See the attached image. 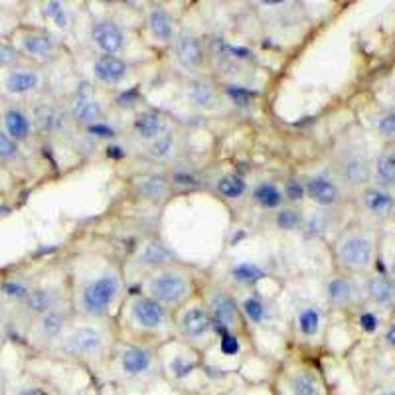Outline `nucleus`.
Listing matches in <instances>:
<instances>
[{"instance_id": "1", "label": "nucleus", "mask_w": 395, "mask_h": 395, "mask_svg": "<svg viewBox=\"0 0 395 395\" xmlns=\"http://www.w3.org/2000/svg\"><path fill=\"white\" fill-rule=\"evenodd\" d=\"M378 257V239L365 227H348L334 241V259L346 275L370 273Z\"/></svg>"}, {"instance_id": "2", "label": "nucleus", "mask_w": 395, "mask_h": 395, "mask_svg": "<svg viewBox=\"0 0 395 395\" xmlns=\"http://www.w3.org/2000/svg\"><path fill=\"white\" fill-rule=\"evenodd\" d=\"M123 283L115 271L101 273L93 279H87L78 291V308L85 316H105L119 299Z\"/></svg>"}, {"instance_id": "3", "label": "nucleus", "mask_w": 395, "mask_h": 395, "mask_svg": "<svg viewBox=\"0 0 395 395\" xmlns=\"http://www.w3.org/2000/svg\"><path fill=\"white\" fill-rule=\"evenodd\" d=\"M192 293V277L178 267L155 271L146 281V295L160 302L164 308L180 306Z\"/></svg>"}, {"instance_id": "4", "label": "nucleus", "mask_w": 395, "mask_h": 395, "mask_svg": "<svg viewBox=\"0 0 395 395\" xmlns=\"http://www.w3.org/2000/svg\"><path fill=\"white\" fill-rule=\"evenodd\" d=\"M336 174L350 188H365L372 182V160L360 148L342 150L336 160Z\"/></svg>"}, {"instance_id": "5", "label": "nucleus", "mask_w": 395, "mask_h": 395, "mask_svg": "<svg viewBox=\"0 0 395 395\" xmlns=\"http://www.w3.org/2000/svg\"><path fill=\"white\" fill-rule=\"evenodd\" d=\"M42 83H44V78L38 69L16 65L10 69H4V76L0 79V91L6 97L20 99V97L38 93Z\"/></svg>"}, {"instance_id": "6", "label": "nucleus", "mask_w": 395, "mask_h": 395, "mask_svg": "<svg viewBox=\"0 0 395 395\" xmlns=\"http://www.w3.org/2000/svg\"><path fill=\"white\" fill-rule=\"evenodd\" d=\"M205 311L212 318L214 330L220 332L221 336L232 332L239 324V304L237 300L225 293V291H214L207 299Z\"/></svg>"}, {"instance_id": "7", "label": "nucleus", "mask_w": 395, "mask_h": 395, "mask_svg": "<svg viewBox=\"0 0 395 395\" xmlns=\"http://www.w3.org/2000/svg\"><path fill=\"white\" fill-rule=\"evenodd\" d=\"M12 44L20 52V56L24 54L32 60H49L58 52L56 38L46 30H36V28H24L18 32Z\"/></svg>"}, {"instance_id": "8", "label": "nucleus", "mask_w": 395, "mask_h": 395, "mask_svg": "<svg viewBox=\"0 0 395 395\" xmlns=\"http://www.w3.org/2000/svg\"><path fill=\"white\" fill-rule=\"evenodd\" d=\"M362 297L376 311H394L395 308V281L383 273H370L360 286Z\"/></svg>"}, {"instance_id": "9", "label": "nucleus", "mask_w": 395, "mask_h": 395, "mask_svg": "<svg viewBox=\"0 0 395 395\" xmlns=\"http://www.w3.org/2000/svg\"><path fill=\"white\" fill-rule=\"evenodd\" d=\"M306 198L322 210L334 207L342 202V188L336 178L328 174H315L304 182Z\"/></svg>"}, {"instance_id": "10", "label": "nucleus", "mask_w": 395, "mask_h": 395, "mask_svg": "<svg viewBox=\"0 0 395 395\" xmlns=\"http://www.w3.org/2000/svg\"><path fill=\"white\" fill-rule=\"evenodd\" d=\"M324 295H326V302L332 308H338V311L354 306L362 297L360 284L354 281L352 275H346V273L330 277L324 284Z\"/></svg>"}, {"instance_id": "11", "label": "nucleus", "mask_w": 395, "mask_h": 395, "mask_svg": "<svg viewBox=\"0 0 395 395\" xmlns=\"http://www.w3.org/2000/svg\"><path fill=\"white\" fill-rule=\"evenodd\" d=\"M178 330L192 342L205 340L214 332V324L204 304H190L188 308H184L178 318Z\"/></svg>"}, {"instance_id": "12", "label": "nucleus", "mask_w": 395, "mask_h": 395, "mask_svg": "<svg viewBox=\"0 0 395 395\" xmlns=\"http://www.w3.org/2000/svg\"><path fill=\"white\" fill-rule=\"evenodd\" d=\"M131 316L137 322V326L144 330H160L166 324L168 313L160 302L150 299L148 295H141L131 302Z\"/></svg>"}, {"instance_id": "13", "label": "nucleus", "mask_w": 395, "mask_h": 395, "mask_svg": "<svg viewBox=\"0 0 395 395\" xmlns=\"http://www.w3.org/2000/svg\"><path fill=\"white\" fill-rule=\"evenodd\" d=\"M103 334L93 326H79L71 330L62 342V350L67 356H93L103 348Z\"/></svg>"}, {"instance_id": "14", "label": "nucleus", "mask_w": 395, "mask_h": 395, "mask_svg": "<svg viewBox=\"0 0 395 395\" xmlns=\"http://www.w3.org/2000/svg\"><path fill=\"white\" fill-rule=\"evenodd\" d=\"M91 38H93V44L99 47V52L103 56H115L126 44V34L123 30V26L117 24L115 20H109V18L95 22Z\"/></svg>"}, {"instance_id": "15", "label": "nucleus", "mask_w": 395, "mask_h": 395, "mask_svg": "<svg viewBox=\"0 0 395 395\" xmlns=\"http://www.w3.org/2000/svg\"><path fill=\"white\" fill-rule=\"evenodd\" d=\"M174 54H176V62L186 71H198L204 65V46L200 38H196L194 34H188V32L178 34L174 38Z\"/></svg>"}, {"instance_id": "16", "label": "nucleus", "mask_w": 395, "mask_h": 395, "mask_svg": "<svg viewBox=\"0 0 395 395\" xmlns=\"http://www.w3.org/2000/svg\"><path fill=\"white\" fill-rule=\"evenodd\" d=\"M2 131L18 144L30 141L34 135V119L20 105H8L2 111Z\"/></svg>"}, {"instance_id": "17", "label": "nucleus", "mask_w": 395, "mask_h": 395, "mask_svg": "<svg viewBox=\"0 0 395 395\" xmlns=\"http://www.w3.org/2000/svg\"><path fill=\"white\" fill-rule=\"evenodd\" d=\"M360 204H362L363 212L383 220V218H390L395 212V194L390 190L370 184L360 192Z\"/></svg>"}, {"instance_id": "18", "label": "nucleus", "mask_w": 395, "mask_h": 395, "mask_svg": "<svg viewBox=\"0 0 395 395\" xmlns=\"http://www.w3.org/2000/svg\"><path fill=\"white\" fill-rule=\"evenodd\" d=\"M71 117L76 119L79 125H95L101 121L103 117V109L99 105V101L95 99L91 89L87 85L79 87L78 93L74 97V105H71Z\"/></svg>"}, {"instance_id": "19", "label": "nucleus", "mask_w": 395, "mask_h": 395, "mask_svg": "<svg viewBox=\"0 0 395 395\" xmlns=\"http://www.w3.org/2000/svg\"><path fill=\"white\" fill-rule=\"evenodd\" d=\"M133 133L141 141L153 142L157 141L158 137H162L164 133H168V123H166L164 115L158 111H142L133 121Z\"/></svg>"}, {"instance_id": "20", "label": "nucleus", "mask_w": 395, "mask_h": 395, "mask_svg": "<svg viewBox=\"0 0 395 395\" xmlns=\"http://www.w3.org/2000/svg\"><path fill=\"white\" fill-rule=\"evenodd\" d=\"M374 186L390 190L395 194V146H387L372 162Z\"/></svg>"}, {"instance_id": "21", "label": "nucleus", "mask_w": 395, "mask_h": 395, "mask_svg": "<svg viewBox=\"0 0 395 395\" xmlns=\"http://www.w3.org/2000/svg\"><path fill=\"white\" fill-rule=\"evenodd\" d=\"M125 60H121L119 56H99L93 63V76L99 83L103 85H119L126 78Z\"/></svg>"}, {"instance_id": "22", "label": "nucleus", "mask_w": 395, "mask_h": 395, "mask_svg": "<svg viewBox=\"0 0 395 395\" xmlns=\"http://www.w3.org/2000/svg\"><path fill=\"white\" fill-rule=\"evenodd\" d=\"M153 363H155V352L148 350V348L133 346L125 350L123 356H121V368L131 378L144 376L146 372H150Z\"/></svg>"}, {"instance_id": "23", "label": "nucleus", "mask_w": 395, "mask_h": 395, "mask_svg": "<svg viewBox=\"0 0 395 395\" xmlns=\"http://www.w3.org/2000/svg\"><path fill=\"white\" fill-rule=\"evenodd\" d=\"M26 311L34 316H42L60 308V293L56 289H46V286H32L30 295L22 302Z\"/></svg>"}, {"instance_id": "24", "label": "nucleus", "mask_w": 395, "mask_h": 395, "mask_svg": "<svg viewBox=\"0 0 395 395\" xmlns=\"http://www.w3.org/2000/svg\"><path fill=\"white\" fill-rule=\"evenodd\" d=\"M67 328V313L63 308H54L46 315L38 316L36 334L40 340H58Z\"/></svg>"}, {"instance_id": "25", "label": "nucleus", "mask_w": 395, "mask_h": 395, "mask_svg": "<svg viewBox=\"0 0 395 395\" xmlns=\"http://www.w3.org/2000/svg\"><path fill=\"white\" fill-rule=\"evenodd\" d=\"M146 24H148V30L155 36V40L162 42V44H168L174 42L176 38V24H174V18L164 8H153L148 16H146Z\"/></svg>"}, {"instance_id": "26", "label": "nucleus", "mask_w": 395, "mask_h": 395, "mask_svg": "<svg viewBox=\"0 0 395 395\" xmlns=\"http://www.w3.org/2000/svg\"><path fill=\"white\" fill-rule=\"evenodd\" d=\"M174 253L162 243V241H148L144 247H142L141 255H139V265L144 269H158L170 267L172 263Z\"/></svg>"}, {"instance_id": "27", "label": "nucleus", "mask_w": 395, "mask_h": 395, "mask_svg": "<svg viewBox=\"0 0 395 395\" xmlns=\"http://www.w3.org/2000/svg\"><path fill=\"white\" fill-rule=\"evenodd\" d=\"M135 190L146 200H162L168 192V178L164 174H144L135 180Z\"/></svg>"}, {"instance_id": "28", "label": "nucleus", "mask_w": 395, "mask_h": 395, "mask_svg": "<svg viewBox=\"0 0 395 395\" xmlns=\"http://www.w3.org/2000/svg\"><path fill=\"white\" fill-rule=\"evenodd\" d=\"M253 202L261 210H281L284 204L283 188H279L273 182H261L257 184L251 194Z\"/></svg>"}, {"instance_id": "29", "label": "nucleus", "mask_w": 395, "mask_h": 395, "mask_svg": "<svg viewBox=\"0 0 395 395\" xmlns=\"http://www.w3.org/2000/svg\"><path fill=\"white\" fill-rule=\"evenodd\" d=\"M297 328L302 338H316L322 328V311L316 304L302 306L297 315Z\"/></svg>"}, {"instance_id": "30", "label": "nucleus", "mask_w": 395, "mask_h": 395, "mask_svg": "<svg viewBox=\"0 0 395 395\" xmlns=\"http://www.w3.org/2000/svg\"><path fill=\"white\" fill-rule=\"evenodd\" d=\"M190 103L196 107V109L207 111L216 105V89L214 85L207 81V79H196L192 81L188 89Z\"/></svg>"}, {"instance_id": "31", "label": "nucleus", "mask_w": 395, "mask_h": 395, "mask_svg": "<svg viewBox=\"0 0 395 395\" xmlns=\"http://www.w3.org/2000/svg\"><path fill=\"white\" fill-rule=\"evenodd\" d=\"M178 148V141H176V135L174 133H164L162 137H158L157 141L148 142L146 146V157L157 160V162H162V160H168L176 153Z\"/></svg>"}, {"instance_id": "32", "label": "nucleus", "mask_w": 395, "mask_h": 395, "mask_svg": "<svg viewBox=\"0 0 395 395\" xmlns=\"http://www.w3.org/2000/svg\"><path fill=\"white\" fill-rule=\"evenodd\" d=\"M289 385H291L293 395H320L318 379L315 378V374H311L306 370H300L297 374H293Z\"/></svg>"}, {"instance_id": "33", "label": "nucleus", "mask_w": 395, "mask_h": 395, "mask_svg": "<svg viewBox=\"0 0 395 395\" xmlns=\"http://www.w3.org/2000/svg\"><path fill=\"white\" fill-rule=\"evenodd\" d=\"M42 12H44L47 20H49L56 28H60V30H67L69 24H71V12H69V8H67L63 2H58V0L44 2Z\"/></svg>"}, {"instance_id": "34", "label": "nucleus", "mask_w": 395, "mask_h": 395, "mask_svg": "<svg viewBox=\"0 0 395 395\" xmlns=\"http://www.w3.org/2000/svg\"><path fill=\"white\" fill-rule=\"evenodd\" d=\"M214 49L227 62H243V60H251L253 58V52L249 47L232 44L227 40H216L214 42Z\"/></svg>"}, {"instance_id": "35", "label": "nucleus", "mask_w": 395, "mask_h": 395, "mask_svg": "<svg viewBox=\"0 0 395 395\" xmlns=\"http://www.w3.org/2000/svg\"><path fill=\"white\" fill-rule=\"evenodd\" d=\"M232 277H234L236 283L249 286V284L259 283L265 277V271H263V267L255 265V263L245 261V263H239V265L232 269Z\"/></svg>"}, {"instance_id": "36", "label": "nucleus", "mask_w": 395, "mask_h": 395, "mask_svg": "<svg viewBox=\"0 0 395 395\" xmlns=\"http://www.w3.org/2000/svg\"><path fill=\"white\" fill-rule=\"evenodd\" d=\"M32 284H28L26 281L18 279V277H10V279H4L0 283V295L6 297V299L16 300V302H24L26 297L30 295Z\"/></svg>"}, {"instance_id": "37", "label": "nucleus", "mask_w": 395, "mask_h": 395, "mask_svg": "<svg viewBox=\"0 0 395 395\" xmlns=\"http://www.w3.org/2000/svg\"><path fill=\"white\" fill-rule=\"evenodd\" d=\"M218 192L223 198H227V200H237V198H241L247 192V184L243 182V178L234 176V174H227V176L220 178Z\"/></svg>"}, {"instance_id": "38", "label": "nucleus", "mask_w": 395, "mask_h": 395, "mask_svg": "<svg viewBox=\"0 0 395 395\" xmlns=\"http://www.w3.org/2000/svg\"><path fill=\"white\" fill-rule=\"evenodd\" d=\"M34 126L42 128V131H56L62 126V115L54 107H38L32 115Z\"/></svg>"}, {"instance_id": "39", "label": "nucleus", "mask_w": 395, "mask_h": 395, "mask_svg": "<svg viewBox=\"0 0 395 395\" xmlns=\"http://www.w3.org/2000/svg\"><path fill=\"white\" fill-rule=\"evenodd\" d=\"M239 311L245 315L247 320H251L253 324H261L267 318V306L259 297H245L241 300Z\"/></svg>"}, {"instance_id": "40", "label": "nucleus", "mask_w": 395, "mask_h": 395, "mask_svg": "<svg viewBox=\"0 0 395 395\" xmlns=\"http://www.w3.org/2000/svg\"><path fill=\"white\" fill-rule=\"evenodd\" d=\"M302 220H304V216L295 207H281V210H277V216H275L277 227L283 232H293V229L302 227Z\"/></svg>"}, {"instance_id": "41", "label": "nucleus", "mask_w": 395, "mask_h": 395, "mask_svg": "<svg viewBox=\"0 0 395 395\" xmlns=\"http://www.w3.org/2000/svg\"><path fill=\"white\" fill-rule=\"evenodd\" d=\"M330 227V216L326 212H316L311 218L302 220V229L308 237L322 236Z\"/></svg>"}, {"instance_id": "42", "label": "nucleus", "mask_w": 395, "mask_h": 395, "mask_svg": "<svg viewBox=\"0 0 395 395\" xmlns=\"http://www.w3.org/2000/svg\"><path fill=\"white\" fill-rule=\"evenodd\" d=\"M22 157V153H20V144L14 141V139H10L4 131H2V126H0V162H4V164H14L18 162Z\"/></svg>"}, {"instance_id": "43", "label": "nucleus", "mask_w": 395, "mask_h": 395, "mask_svg": "<svg viewBox=\"0 0 395 395\" xmlns=\"http://www.w3.org/2000/svg\"><path fill=\"white\" fill-rule=\"evenodd\" d=\"M376 128H378L379 137L383 141L394 142L395 144V111H385L381 113L376 121Z\"/></svg>"}, {"instance_id": "44", "label": "nucleus", "mask_w": 395, "mask_h": 395, "mask_svg": "<svg viewBox=\"0 0 395 395\" xmlns=\"http://www.w3.org/2000/svg\"><path fill=\"white\" fill-rule=\"evenodd\" d=\"M225 95H227V99H229L234 105H237V107H247L253 101V97H255V93L249 91L247 87L236 85V83L225 85Z\"/></svg>"}, {"instance_id": "45", "label": "nucleus", "mask_w": 395, "mask_h": 395, "mask_svg": "<svg viewBox=\"0 0 395 395\" xmlns=\"http://www.w3.org/2000/svg\"><path fill=\"white\" fill-rule=\"evenodd\" d=\"M18 62H20V52L16 49L14 44L0 38V69L16 67Z\"/></svg>"}, {"instance_id": "46", "label": "nucleus", "mask_w": 395, "mask_h": 395, "mask_svg": "<svg viewBox=\"0 0 395 395\" xmlns=\"http://www.w3.org/2000/svg\"><path fill=\"white\" fill-rule=\"evenodd\" d=\"M283 196L284 200H289V202H293V204L300 202L302 198H306V194H304V182H300L297 178L286 180V184H284L283 188Z\"/></svg>"}, {"instance_id": "47", "label": "nucleus", "mask_w": 395, "mask_h": 395, "mask_svg": "<svg viewBox=\"0 0 395 395\" xmlns=\"http://www.w3.org/2000/svg\"><path fill=\"white\" fill-rule=\"evenodd\" d=\"M358 324L365 334H374L378 332L379 328V316L376 311H363L360 313V318H358Z\"/></svg>"}, {"instance_id": "48", "label": "nucleus", "mask_w": 395, "mask_h": 395, "mask_svg": "<svg viewBox=\"0 0 395 395\" xmlns=\"http://www.w3.org/2000/svg\"><path fill=\"white\" fill-rule=\"evenodd\" d=\"M87 128V133L89 135H93V137H99V139H111V137H115L117 133H115V128L107 123H103V121H99V123H95V125L85 126Z\"/></svg>"}, {"instance_id": "49", "label": "nucleus", "mask_w": 395, "mask_h": 395, "mask_svg": "<svg viewBox=\"0 0 395 395\" xmlns=\"http://www.w3.org/2000/svg\"><path fill=\"white\" fill-rule=\"evenodd\" d=\"M237 350H239V344H237L236 336H234L232 332L223 334V336H221V352L227 354V356H234Z\"/></svg>"}, {"instance_id": "50", "label": "nucleus", "mask_w": 395, "mask_h": 395, "mask_svg": "<svg viewBox=\"0 0 395 395\" xmlns=\"http://www.w3.org/2000/svg\"><path fill=\"white\" fill-rule=\"evenodd\" d=\"M137 97H139V93H137V89H128V91H123V93L117 97V101H119V105L123 103V105H126V107H131L133 103H137Z\"/></svg>"}, {"instance_id": "51", "label": "nucleus", "mask_w": 395, "mask_h": 395, "mask_svg": "<svg viewBox=\"0 0 395 395\" xmlns=\"http://www.w3.org/2000/svg\"><path fill=\"white\" fill-rule=\"evenodd\" d=\"M192 368H194V363H184L182 360H176L172 370L176 372V376H186V374H190Z\"/></svg>"}, {"instance_id": "52", "label": "nucleus", "mask_w": 395, "mask_h": 395, "mask_svg": "<svg viewBox=\"0 0 395 395\" xmlns=\"http://www.w3.org/2000/svg\"><path fill=\"white\" fill-rule=\"evenodd\" d=\"M383 342L395 350V324H390V326L385 328V332H383Z\"/></svg>"}, {"instance_id": "53", "label": "nucleus", "mask_w": 395, "mask_h": 395, "mask_svg": "<svg viewBox=\"0 0 395 395\" xmlns=\"http://www.w3.org/2000/svg\"><path fill=\"white\" fill-rule=\"evenodd\" d=\"M18 395H47L42 387H26V390H22Z\"/></svg>"}, {"instance_id": "54", "label": "nucleus", "mask_w": 395, "mask_h": 395, "mask_svg": "<svg viewBox=\"0 0 395 395\" xmlns=\"http://www.w3.org/2000/svg\"><path fill=\"white\" fill-rule=\"evenodd\" d=\"M390 277L395 281V253L394 257H392V261H390Z\"/></svg>"}, {"instance_id": "55", "label": "nucleus", "mask_w": 395, "mask_h": 395, "mask_svg": "<svg viewBox=\"0 0 395 395\" xmlns=\"http://www.w3.org/2000/svg\"><path fill=\"white\" fill-rule=\"evenodd\" d=\"M381 395H395V390H390V392H385V394Z\"/></svg>"}, {"instance_id": "56", "label": "nucleus", "mask_w": 395, "mask_h": 395, "mask_svg": "<svg viewBox=\"0 0 395 395\" xmlns=\"http://www.w3.org/2000/svg\"><path fill=\"white\" fill-rule=\"evenodd\" d=\"M0 313H2V295H0Z\"/></svg>"}]
</instances>
